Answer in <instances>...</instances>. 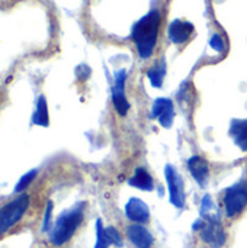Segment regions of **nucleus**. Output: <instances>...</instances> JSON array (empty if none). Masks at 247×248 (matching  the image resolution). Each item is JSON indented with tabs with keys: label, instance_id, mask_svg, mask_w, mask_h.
<instances>
[{
	"label": "nucleus",
	"instance_id": "39448f33",
	"mask_svg": "<svg viewBox=\"0 0 247 248\" xmlns=\"http://www.w3.org/2000/svg\"><path fill=\"white\" fill-rule=\"evenodd\" d=\"M165 176L169 185V192H170V202L176 208H183L185 206V190H183V180L178 170L167 164L165 167Z\"/></svg>",
	"mask_w": 247,
	"mask_h": 248
},
{
	"label": "nucleus",
	"instance_id": "4468645a",
	"mask_svg": "<svg viewBox=\"0 0 247 248\" xmlns=\"http://www.w3.org/2000/svg\"><path fill=\"white\" fill-rule=\"evenodd\" d=\"M128 185H130V186H134V187H137V189H140V190H146V192H150V190H153V187H154L151 176H150L143 167L135 169V173H134V176L128 180Z\"/></svg>",
	"mask_w": 247,
	"mask_h": 248
},
{
	"label": "nucleus",
	"instance_id": "dca6fc26",
	"mask_svg": "<svg viewBox=\"0 0 247 248\" xmlns=\"http://www.w3.org/2000/svg\"><path fill=\"white\" fill-rule=\"evenodd\" d=\"M165 74H166V61H165V60H162L159 64L153 65V67L147 71V77H148L151 86H153V87H157V89L162 87Z\"/></svg>",
	"mask_w": 247,
	"mask_h": 248
},
{
	"label": "nucleus",
	"instance_id": "4be33fe9",
	"mask_svg": "<svg viewBox=\"0 0 247 248\" xmlns=\"http://www.w3.org/2000/svg\"><path fill=\"white\" fill-rule=\"evenodd\" d=\"M51 212H52V203L48 202L47 205V211H45V218H44V225H42V231H48L49 228V222H51Z\"/></svg>",
	"mask_w": 247,
	"mask_h": 248
},
{
	"label": "nucleus",
	"instance_id": "a211bd4d",
	"mask_svg": "<svg viewBox=\"0 0 247 248\" xmlns=\"http://www.w3.org/2000/svg\"><path fill=\"white\" fill-rule=\"evenodd\" d=\"M35 176H36V170H32V171L26 173V174L17 182V185H16V187H15V192H22V190H25V189L31 185V182L35 179Z\"/></svg>",
	"mask_w": 247,
	"mask_h": 248
},
{
	"label": "nucleus",
	"instance_id": "20e7f679",
	"mask_svg": "<svg viewBox=\"0 0 247 248\" xmlns=\"http://www.w3.org/2000/svg\"><path fill=\"white\" fill-rule=\"evenodd\" d=\"M224 206L229 218L240 215L247 208V180H242L224 192Z\"/></svg>",
	"mask_w": 247,
	"mask_h": 248
},
{
	"label": "nucleus",
	"instance_id": "9d476101",
	"mask_svg": "<svg viewBox=\"0 0 247 248\" xmlns=\"http://www.w3.org/2000/svg\"><path fill=\"white\" fill-rule=\"evenodd\" d=\"M125 215L130 221L137 224H146L150 218L148 206L137 198H131L125 205Z\"/></svg>",
	"mask_w": 247,
	"mask_h": 248
},
{
	"label": "nucleus",
	"instance_id": "ddd939ff",
	"mask_svg": "<svg viewBox=\"0 0 247 248\" xmlns=\"http://www.w3.org/2000/svg\"><path fill=\"white\" fill-rule=\"evenodd\" d=\"M230 137L242 151L247 153V119H233L231 121Z\"/></svg>",
	"mask_w": 247,
	"mask_h": 248
},
{
	"label": "nucleus",
	"instance_id": "2eb2a0df",
	"mask_svg": "<svg viewBox=\"0 0 247 248\" xmlns=\"http://www.w3.org/2000/svg\"><path fill=\"white\" fill-rule=\"evenodd\" d=\"M32 122L39 126H48L49 125V115H48V106L44 96H39L36 102V109L32 115Z\"/></svg>",
	"mask_w": 247,
	"mask_h": 248
},
{
	"label": "nucleus",
	"instance_id": "f3484780",
	"mask_svg": "<svg viewBox=\"0 0 247 248\" xmlns=\"http://www.w3.org/2000/svg\"><path fill=\"white\" fill-rule=\"evenodd\" d=\"M109 246H111V241L105 232L102 221L98 219L96 221V244H95V248H108Z\"/></svg>",
	"mask_w": 247,
	"mask_h": 248
},
{
	"label": "nucleus",
	"instance_id": "f257e3e1",
	"mask_svg": "<svg viewBox=\"0 0 247 248\" xmlns=\"http://www.w3.org/2000/svg\"><path fill=\"white\" fill-rule=\"evenodd\" d=\"M160 26V13L159 10H151L143 16L138 22L134 23L131 31V39L137 46L140 58L148 60L153 55Z\"/></svg>",
	"mask_w": 247,
	"mask_h": 248
},
{
	"label": "nucleus",
	"instance_id": "1a4fd4ad",
	"mask_svg": "<svg viewBox=\"0 0 247 248\" xmlns=\"http://www.w3.org/2000/svg\"><path fill=\"white\" fill-rule=\"evenodd\" d=\"M194 32V25L188 20L175 19L167 29V36L173 44H183Z\"/></svg>",
	"mask_w": 247,
	"mask_h": 248
},
{
	"label": "nucleus",
	"instance_id": "f03ea898",
	"mask_svg": "<svg viewBox=\"0 0 247 248\" xmlns=\"http://www.w3.org/2000/svg\"><path fill=\"white\" fill-rule=\"evenodd\" d=\"M83 211H84V203H77L74 208L63 212L58 217L49 232V241L54 246L60 247L74 235L76 230L80 227L83 221Z\"/></svg>",
	"mask_w": 247,
	"mask_h": 248
},
{
	"label": "nucleus",
	"instance_id": "423d86ee",
	"mask_svg": "<svg viewBox=\"0 0 247 248\" xmlns=\"http://www.w3.org/2000/svg\"><path fill=\"white\" fill-rule=\"evenodd\" d=\"M201 240L211 248H221L226 243V232L223 224L215 218H208L201 230Z\"/></svg>",
	"mask_w": 247,
	"mask_h": 248
},
{
	"label": "nucleus",
	"instance_id": "aec40b11",
	"mask_svg": "<svg viewBox=\"0 0 247 248\" xmlns=\"http://www.w3.org/2000/svg\"><path fill=\"white\" fill-rule=\"evenodd\" d=\"M210 46H211L213 49H215L217 52H223L224 48H226V44H224L223 36L218 35V33H214V35L211 36V39H210Z\"/></svg>",
	"mask_w": 247,
	"mask_h": 248
},
{
	"label": "nucleus",
	"instance_id": "9b49d317",
	"mask_svg": "<svg viewBox=\"0 0 247 248\" xmlns=\"http://www.w3.org/2000/svg\"><path fill=\"white\" fill-rule=\"evenodd\" d=\"M127 237L137 248H150L154 241L150 231L140 224H132L127 227Z\"/></svg>",
	"mask_w": 247,
	"mask_h": 248
},
{
	"label": "nucleus",
	"instance_id": "f8f14e48",
	"mask_svg": "<svg viewBox=\"0 0 247 248\" xmlns=\"http://www.w3.org/2000/svg\"><path fill=\"white\" fill-rule=\"evenodd\" d=\"M188 169L191 171V174L194 176V179L197 180V183H199L201 186H204L210 177V166L208 163L199 157V155H194L188 160Z\"/></svg>",
	"mask_w": 247,
	"mask_h": 248
},
{
	"label": "nucleus",
	"instance_id": "6ab92c4d",
	"mask_svg": "<svg viewBox=\"0 0 247 248\" xmlns=\"http://www.w3.org/2000/svg\"><path fill=\"white\" fill-rule=\"evenodd\" d=\"M105 232H106V235H108L111 244H114V246H116V247H122V238H121L119 232H118L114 227L105 228Z\"/></svg>",
	"mask_w": 247,
	"mask_h": 248
},
{
	"label": "nucleus",
	"instance_id": "6e6552de",
	"mask_svg": "<svg viewBox=\"0 0 247 248\" xmlns=\"http://www.w3.org/2000/svg\"><path fill=\"white\" fill-rule=\"evenodd\" d=\"M175 118L173 102L167 97H159L154 100L150 112V119H159V124L163 128H170Z\"/></svg>",
	"mask_w": 247,
	"mask_h": 248
},
{
	"label": "nucleus",
	"instance_id": "7ed1b4c3",
	"mask_svg": "<svg viewBox=\"0 0 247 248\" xmlns=\"http://www.w3.org/2000/svg\"><path fill=\"white\" fill-rule=\"evenodd\" d=\"M29 196L25 193L0 208V235L7 232L23 218L29 208Z\"/></svg>",
	"mask_w": 247,
	"mask_h": 248
},
{
	"label": "nucleus",
	"instance_id": "412c9836",
	"mask_svg": "<svg viewBox=\"0 0 247 248\" xmlns=\"http://www.w3.org/2000/svg\"><path fill=\"white\" fill-rule=\"evenodd\" d=\"M213 209V202H211V198L208 195L204 196L202 199V203H201V215L202 217H207V214Z\"/></svg>",
	"mask_w": 247,
	"mask_h": 248
},
{
	"label": "nucleus",
	"instance_id": "0eeeda50",
	"mask_svg": "<svg viewBox=\"0 0 247 248\" xmlns=\"http://www.w3.org/2000/svg\"><path fill=\"white\" fill-rule=\"evenodd\" d=\"M127 71L118 70L115 73V83L112 87V102L118 115L125 116L130 110V103L125 97V81H127Z\"/></svg>",
	"mask_w": 247,
	"mask_h": 248
}]
</instances>
